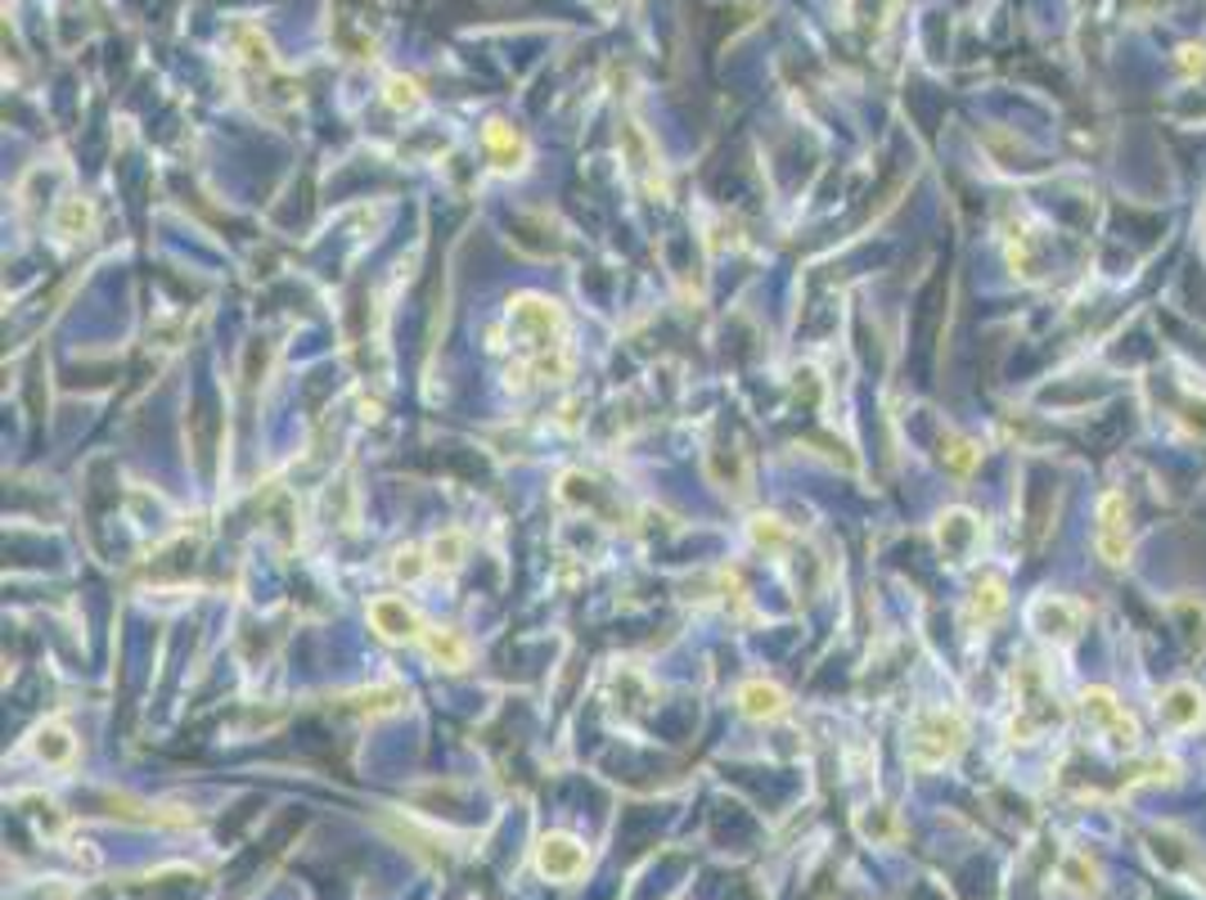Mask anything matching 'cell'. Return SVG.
Masks as SVG:
<instances>
[{"mask_svg": "<svg viewBox=\"0 0 1206 900\" xmlns=\"http://www.w3.org/2000/svg\"><path fill=\"white\" fill-rule=\"evenodd\" d=\"M1004 608H1009V586H1004L999 572H986V577L973 586L968 603H964V627H968V631H990L995 621L1004 617Z\"/></svg>", "mask_w": 1206, "mask_h": 900, "instance_id": "9", "label": "cell"}, {"mask_svg": "<svg viewBox=\"0 0 1206 900\" xmlns=\"http://www.w3.org/2000/svg\"><path fill=\"white\" fill-rule=\"evenodd\" d=\"M54 230H59L63 239L91 235V230H95V207H91V198H63L59 213H54Z\"/></svg>", "mask_w": 1206, "mask_h": 900, "instance_id": "16", "label": "cell"}, {"mask_svg": "<svg viewBox=\"0 0 1206 900\" xmlns=\"http://www.w3.org/2000/svg\"><path fill=\"white\" fill-rule=\"evenodd\" d=\"M981 459V451L973 446V442H964V437H950V451H946V464L955 468V473H968L973 464Z\"/></svg>", "mask_w": 1206, "mask_h": 900, "instance_id": "21", "label": "cell"}, {"mask_svg": "<svg viewBox=\"0 0 1206 900\" xmlns=\"http://www.w3.org/2000/svg\"><path fill=\"white\" fill-rule=\"evenodd\" d=\"M1094 549H1099V559L1112 563V568L1130 563V514H1125V496L1121 492H1103L1099 496Z\"/></svg>", "mask_w": 1206, "mask_h": 900, "instance_id": "6", "label": "cell"}, {"mask_svg": "<svg viewBox=\"0 0 1206 900\" xmlns=\"http://www.w3.org/2000/svg\"><path fill=\"white\" fill-rule=\"evenodd\" d=\"M352 703H356V712H365V716H387V712H396L401 703H406V689H401V684L361 689V694H352Z\"/></svg>", "mask_w": 1206, "mask_h": 900, "instance_id": "17", "label": "cell"}, {"mask_svg": "<svg viewBox=\"0 0 1206 900\" xmlns=\"http://www.w3.org/2000/svg\"><path fill=\"white\" fill-rule=\"evenodd\" d=\"M1081 716L1085 725L1112 747V752H1134L1139 747V721L1125 712V703L1112 694V689H1085L1081 694Z\"/></svg>", "mask_w": 1206, "mask_h": 900, "instance_id": "4", "label": "cell"}, {"mask_svg": "<svg viewBox=\"0 0 1206 900\" xmlns=\"http://www.w3.org/2000/svg\"><path fill=\"white\" fill-rule=\"evenodd\" d=\"M748 536H752V545L757 549H770V554H783L788 549V527L779 523V518H770V514H761V518H752L748 523Z\"/></svg>", "mask_w": 1206, "mask_h": 900, "instance_id": "19", "label": "cell"}, {"mask_svg": "<svg viewBox=\"0 0 1206 900\" xmlns=\"http://www.w3.org/2000/svg\"><path fill=\"white\" fill-rule=\"evenodd\" d=\"M1062 721V707H1058V684L1049 680L1044 662L1027 658L1018 671H1013V721H1009V734L1013 743H1031L1036 734H1044L1049 725Z\"/></svg>", "mask_w": 1206, "mask_h": 900, "instance_id": "3", "label": "cell"}, {"mask_svg": "<svg viewBox=\"0 0 1206 900\" xmlns=\"http://www.w3.org/2000/svg\"><path fill=\"white\" fill-rule=\"evenodd\" d=\"M977 540H981V523H977V514H968V509H946L942 518H936V545H942L946 559L964 563L968 554L977 549Z\"/></svg>", "mask_w": 1206, "mask_h": 900, "instance_id": "10", "label": "cell"}, {"mask_svg": "<svg viewBox=\"0 0 1206 900\" xmlns=\"http://www.w3.org/2000/svg\"><path fill=\"white\" fill-rule=\"evenodd\" d=\"M536 869L550 882H572L585 873V847L572 834H545L536 842Z\"/></svg>", "mask_w": 1206, "mask_h": 900, "instance_id": "8", "label": "cell"}, {"mask_svg": "<svg viewBox=\"0 0 1206 900\" xmlns=\"http://www.w3.org/2000/svg\"><path fill=\"white\" fill-rule=\"evenodd\" d=\"M487 149H491V158H496L500 172H518L527 163V141H522L513 126H505V122L487 126Z\"/></svg>", "mask_w": 1206, "mask_h": 900, "instance_id": "15", "label": "cell"}, {"mask_svg": "<svg viewBox=\"0 0 1206 900\" xmlns=\"http://www.w3.org/2000/svg\"><path fill=\"white\" fill-rule=\"evenodd\" d=\"M739 712L748 721H779L788 712V694H783L774 680H748L739 689Z\"/></svg>", "mask_w": 1206, "mask_h": 900, "instance_id": "12", "label": "cell"}, {"mask_svg": "<svg viewBox=\"0 0 1206 900\" xmlns=\"http://www.w3.org/2000/svg\"><path fill=\"white\" fill-rule=\"evenodd\" d=\"M1157 712L1171 730H1197L1206 721V694L1197 684H1171L1157 703Z\"/></svg>", "mask_w": 1206, "mask_h": 900, "instance_id": "11", "label": "cell"}, {"mask_svg": "<svg viewBox=\"0 0 1206 900\" xmlns=\"http://www.w3.org/2000/svg\"><path fill=\"white\" fill-rule=\"evenodd\" d=\"M509 342L522 356V374L531 379H550L559 383L568 370H572V356L563 348V311L550 302V298H536V293H522L509 302Z\"/></svg>", "mask_w": 1206, "mask_h": 900, "instance_id": "1", "label": "cell"}, {"mask_svg": "<svg viewBox=\"0 0 1206 900\" xmlns=\"http://www.w3.org/2000/svg\"><path fill=\"white\" fill-rule=\"evenodd\" d=\"M1179 54H1184V68H1188V73H1202V68H1206V45H1184Z\"/></svg>", "mask_w": 1206, "mask_h": 900, "instance_id": "23", "label": "cell"}, {"mask_svg": "<svg viewBox=\"0 0 1206 900\" xmlns=\"http://www.w3.org/2000/svg\"><path fill=\"white\" fill-rule=\"evenodd\" d=\"M387 100H392L396 108H415V104H419V86L406 82V77H392V82H387Z\"/></svg>", "mask_w": 1206, "mask_h": 900, "instance_id": "22", "label": "cell"}, {"mask_svg": "<svg viewBox=\"0 0 1206 900\" xmlns=\"http://www.w3.org/2000/svg\"><path fill=\"white\" fill-rule=\"evenodd\" d=\"M370 627L387 640V644H406V640H419L428 627H424V617L410 599H401V594H378L370 603Z\"/></svg>", "mask_w": 1206, "mask_h": 900, "instance_id": "7", "label": "cell"}, {"mask_svg": "<svg viewBox=\"0 0 1206 900\" xmlns=\"http://www.w3.org/2000/svg\"><path fill=\"white\" fill-rule=\"evenodd\" d=\"M424 568H428V559H424L419 549H401V554H396V563H392V572H396L401 581H419V577H424Z\"/></svg>", "mask_w": 1206, "mask_h": 900, "instance_id": "20", "label": "cell"}, {"mask_svg": "<svg viewBox=\"0 0 1206 900\" xmlns=\"http://www.w3.org/2000/svg\"><path fill=\"white\" fill-rule=\"evenodd\" d=\"M28 747H32V756L41 761V766H69V761L77 756V738L63 730L59 721H45V725H37L32 730V738H28Z\"/></svg>", "mask_w": 1206, "mask_h": 900, "instance_id": "13", "label": "cell"}, {"mask_svg": "<svg viewBox=\"0 0 1206 900\" xmlns=\"http://www.w3.org/2000/svg\"><path fill=\"white\" fill-rule=\"evenodd\" d=\"M964 743H968V721H964L959 707L932 703V707H918L909 716L905 756H909L914 770H942V766H950Z\"/></svg>", "mask_w": 1206, "mask_h": 900, "instance_id": "2", "label": "cell"}, {"mask_svg": "<svg viewBox=\"0 0 1206 900\" xmlns=\"http://www.w3.org/2000/svg\"><path fill=\"white\" fill-rule=\"evenodd\" d=\"M1027 627L1049 644H1071L1085 627V603L1067 594H1036L1027 603Z\"/></svg>", "mask_w": 1206, "mask_h": 900, "instance_id": "5", "label": "cell"}, {"mask_svg": "<svg viewBox=\"0 0 1206 900\" xmlns=\"http://www.w3.org/2000/svg\"><path fill=\"white\" fill-rule=\"evenodd\" d=\"M464 554H468V540H464V531H455V527H450V531H437V536L428 540V563H433V568H446V572H450V568L464 563Z\"/></svg>", "mask_w": 1206, "mask_h": 900, "instance_id": "18", "label": "cell"}, {"mask_svg": "<svg viewBox=\"0 0 1206 900\" xmlns=\"http://www.w3.org/2000/svg\"><path fill=\"white\" fill-rule=\"evenodd\" d=\"M419 644H424V653H428L437 666H450V671L468 666V644H464V635L450 631V627H428V631L419 635Z\"/></svg>", "mask_w": 1206, "mask_h": 900, "instance_id": "14", "label": "cell"}]
</instances>
